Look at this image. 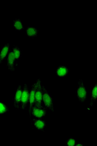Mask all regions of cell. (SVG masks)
<instances>
[{
  "label": "cell",
  "instance_id": "1",
  "mask_svg": "<svg viewBox=\"0 0 97 146\" xmlns=\"http://www.w3.org/2000/svg\"><path fill=\"white\" fill-rule=\"evenodd\" d=\"M75 95L79 102L84 103L88 97L87 88L84 82L82 79H79L75 91Z\"/></svg>",
  "mask_w": 97,
  "mask_h": 146
},
{
  "label": "cell",
  "instance_id": "2",
  "mask_svg": "<svg viewBox=\"0 0 97 146\" xmlns=\"http://www.w3.org/2000/svg\"><path fill=\"white\" fill-rule=\"evenodd\" d=\"M42 106L47 110H49L52 112H54L53 97L47 88L43 85L42 86Z\"/></svg>",
  "mask_w": 97,
  "mask_h": 146
},
{
  "label": "cell",
  "instance_id": "3",
  "mask_svg": "<svg viewBox=\"0 0 97 146\" xmlns=\"http://www.w3.org/2000/svg\"><path fill=\"white\" fill-rule=\"evenodd\" d=\"M47 110L42 106L34 105L31 109L29 114L31 118H44L47 117Z\"/></svg>",
  "mask_w": 97,
  "mask_h": 146
},
{
  "label": "cell",
  "instance_id": "4",
  "mask_svg": "<svg viewBox=\"0 0 97 146\" xmlns=\"http://www.w3.org/2000/svg\"><path fill=\"white\" fill-rule=\"evenodd\" d=\"M29 96L30 87L27 84L23 85L21 110H27L29 105Z\"/></svg>",
  "mask_w": 97,
  "mask_h": 146
},
{
  "label": "cell",
  "instance_id": "5",
  "mask_svg": "<svg viewBox=\"0 0 97 146\" xmlns=\"http://www.w3.org/2000/svg\"><path fill=\"white\" fill-rule=\"evenodd\" d=\"M23 85L18 84L15 88L12 100L13 106L16 110H21V100Z\"/></svg>",
  "mask_w": 97,
  "mask_h": 146
},
{
  "label": "cell",
  "instance_id": "6",
  "mask_svg": "<svg viewBox=\"0 0 97 146\" xmlns=\"http://www.w3.org/2000/svg\"><path fill=\"white\" fill-rule=\"evenodd\" d=\"M31 125L33 129L39 131L45 132L47 126V122L44 118H31Z\"/></svg>",
  "mask_w": 97,
  "mask_h": 146
},
{
  "label": "cell",
  "instance_id": "7",
  "mask_svg": "<svg viewBox=\"0 0 97 146\" xmlns=\"http://www.w3.org/2000/svg\"><path fill=\"white\" fill-rule=\"evenodd\" d=\"M37 84L35 92L34 105L42 106V86L43 84L41 78H39L37 79Z\"/></svg>",
  "mask_w": 97,
  "mask_h": 146
},
{
  "label": "cell",
  "instance_id": "8",
  "mask_svg": "<svg viewBox=\"0 0 97 146\" xmlns=\"http://www.w3.org/2000/svg\"><path fill=\"white\" fill-rule=\"evenodd\" d=\"M7 62L6 67L9 70L12 72L15 71L16 68L19 65L18 61L15 59L11 49L6 60Z\"/></svg>",
  "mask_w": 97,
  "mask_h": 146
},
{
  "label": "cell",
  "instance_id": "9",
  "mask_svg": "<svg viewBox=\"0 0 97 146\" xmlns=\"http://www.w3.org/2000/svg\"><path fill=\"white\" fill-rule=\"evenodd\" d=\"M70 72V68L66 65H60L58 66L56 70V77L60 79L66 78Z\"/></svg>",
  "mask_w": 97,
  "mask_h": 146
},
{
  "label": "cell",
  "instance_id": "10",
  "mask_svg": "<svg viewBox=\"0 0 97 146\" xmlns=\"http://www.w3.org/2000/svg\"><path fill=\"white\" fill-rule=\"evenodd\" d=\"M37 84V81L36 80L30 87L29 100L28 108L29 114L30 113L32 108L35 104V92Z\"/></svg>",
  "mask_w": 97,
  "mask_h": 146
},
{
  "label": "cell",
  "instance_id": "11",
  "mask_svg": "<svg viewBox=\"0 0 97 146\" xmlns=\"http://www.w3.org/2000/svg\"><path fill=\"white\" fill-rule=\"evenodd\" d=\"M11 49L10 43L5 44L1 46L0 49V65L7 59Z\"/></svg>",
  "mask_w": 97,
  "mask_h": 146
},
{
  "label": "cell",
  "instance_id": "12",
  "mask_svg": "<svg viewBox=\"0 0 97 146\" xmlns=\"http://www.w3.org/2000/svg\"><path fill=\"white\" fill-rule=\"evenodd\" d=\"M97 101V82L93 86L90 90V106L92 108Z\"/></svg>",
  "mask_w": 97,
  "mask_h": 146
},
{
  "label": "cell",
  "instance_id": "13",
  "mask_svg": "<svg viewBox=\"0 0 97 146\" xmlns=\"http://www.w3.org/2000/svg\"><path fill=\"white\" fill-rule=\"evenodd\" d=\"M39 34V30L36 27H28L25 30V35L27 37L34 39Z\"/></svg>",
  "mask_w": 97,
  "mask_h": 146
},
{
  "label": "cell",
  "instance_id": "14",
  "mask_svg": "<svg viewBox=\"0 0 97 146\" xmlns=\"http://www.w3.org/2000/svg\"><path fill=\"white\" fill-rule=\"evenodd\" d=\"M13 27L16 31H22L25 29L22 21L20 18L17 17L13 20Z\"/></svg>",
  "mask_w": 97,
  "mask_h": 146
},
{
  "label": "cell",
  "instance_id": "15",
  "mask_svg": "<svg viewBox=\"0 0 97 146\" xmlns=\"http://www.w3.org/2000/svg\"><path fill=\"white\" fill-rule=\"evenodd\" d=\"M11 49L15 59L17 61H18L22 56V50L18 46L15 45L13 46Z\"/></svg>",
  "mask_w": 97,
  "mask_h": 146
},
{
  "label": "cell",
  "instance_id": "16",
  "mask_svg": "<svg viewBox=\"0 0 97 146\" xmlns=\"http://www.w3.org/2000/svg\"><path fill=\"white\" fill-rule=\"evenodd\" d=\"M9 111L8 106L3 101L0 100V115H6Z\"/></svg>",
  "mask_w": 97,
  "mask_h": 146
},
{
  "label": "cell",
  "instance_id": "17",
  "mask_svg": "<svg viewBox=\"0 0 97 146\" xmlns=\"http://www.w3.org/2000/svg\"><path fill=\"white\" fill-rule=\"evenodd\" d=\"M77 143L76 138L71 137L66 139L64 143V145L66 146H76Z\"/></svg>",
  "mask_w": 97,
  "mask_h": 146
},
{
  "label": "cell",
  "instance_id": "18",
  "mask_svg": "<svg viewBox=\"0 0 97 146\" xmlns=\"http://www.w3.org/2000/svg\"><path fill=\"white\" fill-rule=\"evenodd\" d=\"M83 145V144H81L79 143L78 142L76 146H82Z\"/></svg>",
  "mask_w": 97,
  "mask_h": 146
}]
</instances>
